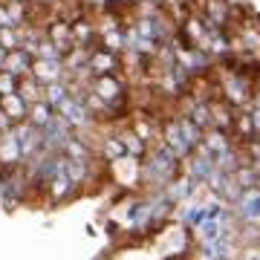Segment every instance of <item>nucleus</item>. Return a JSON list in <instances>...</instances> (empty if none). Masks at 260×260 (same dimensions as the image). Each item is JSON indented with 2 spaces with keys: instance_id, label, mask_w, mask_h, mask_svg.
Instances as JSON below:
<instances>
[{
  "instance_id": "12",
  "label": "nucleus",
  "mask_w": 260,
  "mask_h": 260,
  "mask_svg": "<svg viewBox=\"0 0 260 260\" xmlns=\"http://www.w3.org/2000/svg\"><path fill=\"white\" fill-rule=\"evenodd\" d=\"M20 47H23V35H20L18 29H0V49L15 52Z\"/></svg>"
},
{
  "instance_id": "8",
  "label": "nucleus",
  "mask_w": 260,
  "mask_h": 260,
  "mask_svg": "<svg viewBox=\"0 0 260 260\" xmlns=\"http://www.w3.org/2000/svg\"><path fill=\"white\" fill-rule=\"evenodd\" d=\"M70 95H73V90H70V84H64V81H52V84L44 87V102H47L55 113L61 110V104H64Z\"/></svg>"
},
{
  "instance_id": "13",
  "label": "nucleus",
  "mask_w": 260,
  "mask_h": 260,
  "mask_svg": "<svg viewBox=\"0 0 260 260\" xmlns=\"http://www.w3.org/2000/svg\"><path fill=\"white\" fill-rule=\"evenodd\" d=\"M18 75H12L9 70H3L0 67V95H12V93H18Z\"/></svg>"
},
{
  "instance_id": "11",
  "label": "nucleus",
  "mask_w": 260,
  "mask_h": 260,
  "mask_svg": "<svg viewBox=\"0 0 260 260\" xmlns=\"http://www.w3.org/2000/svg\"><path fill=\"white\" fill-rule=\"evenodd\" d=\"M52 119H55V110H52V107L44 102V99H41V102H35V104H29V119H26V121H32L35 127L44 130Z\"/></svg>"
},
{
  "instance_id": "5",
  "label": "nucleus",
  "mask_w": 260,
  "mask_h": 260,
  "mask_svg": "<svg viewBox=\"0 0 260 260\" xmlns=\"http://www.w3.org/2000/svg\"><path fill=\"white\" fill-rule=\"evenodd\" d=\"M93 93L102 99V102H116L121 95L127 93L124 90V81H121L119 75H102V78H93Z\"/></svg>"
},
{
  "instance_id": "7",
  "label": "nucleus",
  "mask_w": 260,
  "mask_h": 260,
  "mask_svg": "<svg viewBox=\"0 0 260 260\" xmlns=\"http://www.w3.org/2000/svg\"><path fill=\"white\" fill-rule=\"evenodd\" d=\"M0 110H3V116H6L12 124H20V121H26V119H29V104L23 102L18 93L0 95Z\"/></svg>"
},
{
  "instance_id": "14",
  "label": "nucleus",
  "mask_w": 260,
  "mask_h": 260,
  "mask_svg": "<svg viewBox=\"0 0 260 260\" xmlns=\"http://www.w3.org/2000/svg\"><path fill=\"white\" fill-rule=\"evenodd\" d=\"M251 260H260V257H251Z\"/></svg>"
},
{
  "instance_id": "3",
  "label": "nucleus",
  "mask_w": 260,
  "mask_h": 260,
  "mask_svg": "<svg viewBox=\"0 0 260 260\" xmlns=\"http://www.w3.org/2000/svg\"><path fill=\"white\" fill-rule=\"evenodd\" d=\"M47 191H49V203H52V205H58V203H67L70 197H75V194H78V185H75L73 179H70V174H67L64 168H61V171H58L55 177L49 179Z\"/></svg>"
},
{
  "instance_id": "10",
  "label": "nucleus",
  "mask_w": 260,
  "mask_h": 260,
  "mask_svg": "<svg viewBox=\"0 0 260 260\" xmlns=\"http://www.w3.org/2000/svg\"><path fill=\"white\" fill-rule=\"evenodd\" d=\"M102 153H104V162H121V159H127V145H124V139H121V133L119 136H107L102 145Z\"/></svg>"
},
{
  "instance_id": "9",
  "label": "nucleus",
  "mask_w": 260,
  "mask_h": 260,
  "mask_svg": "<svg viewBox=\"0 0 260 260\" xmlns=\"http://www.w3.org/2000/svg\"><path fill=\"white\" fill-rule=\"evenodd\" d=\"M18 95L26 104H35V102L44 99V84L38 81L35 75H23V78L18 81Z\"/></svg>"
},
{
  "instance_id": "6",
  "label": "nucleus",
  "mask_w": 260,
  "mask_h": 260,
  "mask_svg": "<svg viewBox=\"0 0 260 260\" xmlns=\"http://www.w3.org/2000/svg\"><path fill=\"white\" fill-rule=\"evenodd\" d=\"M32 64H35V55L29 52V49H15V52H9L6 55V61H3V70H9L12 75H18V78H23V75H32Z\"/></svg>"
},
{
  "instance_id": "2",
  "label": "nucleus",
  "mask_w": 260,
  "mask_h": 260,
  "mask_svg": "<svg viewBox=\"0 0 260 260\" xmlns=\"http://www.w3.org/2000/svg\"><path fill=\"white\" fill-rule=\"evenodd\" d=\"M119 55L110 52L104 47H95L90 55H87V70L93 78H102V75H119Z\"/></svg>"
},
{
  "instance_id": "4",
  "label": "nucleus",
  "mask_w": 260,
  "mask_h": 260,
  "mask_svg": "<svg viewBox=\"0 0 260 260\" xmlns=\"http://www.w3.org/2000/svg\"><path fill=\"white\" fill-rule=\"evenodd\" d=\"M32 75H35L44 87L52 84V81H61V78H64V61H61V58H35Z\"/></svg>"
},
{
  "instance_id": "1",
  "label": "nucleus",
  "mask_w": 260,
  "mask_h": 260,
  "mask_svg": "<svg viewBox=\"0 0 260 260\" xmlns=\"http://www.w3.org/2000/svg\"><path fill=\"white\" fill-rule=\"evenodd\" d=\"M58 116H64V121H67V124H70L73 130L90 127V124H93V113L87 110V104H84V95H70V99L61 104Z\"/></svg>"
}]
</instances>
